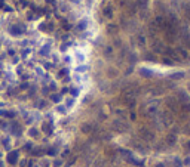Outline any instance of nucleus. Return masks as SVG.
Segmentation results:
<instances>
[{
  "mask_svg": "<svg viewBox=\"0 0 190 167\" xmlns=\"http://www.w3.org/2000/svg\"><path fill=\"white\" fill-rule=\"evenodd\" d=\"M114 45H116V46H121V45H122L121 39H116V40H114Z\"/></svg>",
  "mask_w": 190,
  "mask_h": 167,
  "instance_id": "29",
  "label": "nucleus"
},
{
  "mask_svg": "<svg viewBox=\"0 0 190 167\" xmlns=\"http://www.w3.org/2000/svg\"><path fill=\"white\" fill-rule=\"evenodd\" d=\"M175 139H177V138H175V135H169V136H168V138H166V142H168V145H171V147H172L174 144H175Z\"/></svg>",
  "mask_w": 190,
  "mask_h": 167,
  "instance_id": "13",
  "label": "nucleus"
},
{
  "mask_svg": "<svg viewBox=\"0 0 190 167\" xmlns=\"http://www.w3.org/2000/svg\"><path fill=\"white\" fill-rule=\"evenodd\" d=\"M85 27H86V22H80L79 24V30H85Z\"/></svg>",
  "mask_w": 190,
  "mask_h": 167,
  "instance_id": "26",
  "label": "nucleus"
},
{
  "mask_svg": "<svg viewBox=\"0 0 190 167\" xmlns=\"http://www.w3.org/2000/svg\"><path fill=\"white\" fill-rule=\"evenodd\" d=\"M135 59H137V56H135V55H129V61L135 62Z\"/></svg>",
  "mask_w": 190,
  "mask_h": 167,
  "instance_id": "28",
  "label": "nucleus"
},
{
  "mask_svg": "<svg viewBox=\"0 0 190 167\" xmlns=\"http://www.w3.org/2000/svg\"><path fill=\"white\" fill-rule=\"evenodd\" d=\"M104 15H105L107 18H113V9H111V6L104 8Z\"/></svg>",
  "mask_w": 190,
  "mask_h": 167,
  "instance_id": "12",
  "label": "nucleus"
},
{
  "mask_svg": "<svg viewBox=\"0 0 190 167\" xmlns=\"http://www.w3.org/2000/svg\"><path fill=\"white\" fill-rule=\"evenodd\" d=\"M108 76H110V77H114V76H116V70H108Z\"/></svg>",
  "mask_w": 190,
  "mask_h": 167,
  "instance_id": "24",
  "label": "nucleus"
},
{
  "mask_svg": "<svg viewBox=\"0 0 190 167\" xmlns=\"http://www.w3.org/2000/svg\"><path fill=\"white\" fill-rule=\"evenodd\" d=\"M104 55L110 58V56L113 55V49H111V48H105V50H104Z\"/></svg>",
  "mask_w": 190,
  "mask_h": 167,
  "instance_id": "18",
  "label": "nucleus"
},
{
  "mask_svg": "<svg viewBox=\"0 0 190 167\" xmlns=\"http://www.w3.org/2000/svg\"><path fill=\"white\" fill-rule=\"evenodd\" d=\"M113 129L118 130V132H126L128 130V124L123 123L122 120H116V121H113Z\"/></svg>",
  "mask_w": 190,
  "mask_h": 167,
  "instance_id": "2",
  "label": "nucleus"
},
{
  "mask_svg": "<svg viewBox=\"0 0 190 167\" xmlns=\"http://www.w3.org/2000/svg\"><path fill=\"white\" fill-rule=\"evenodd\" d=\"M181 110H183V111H184V113H189V111H190V105H189V104H184V105H183V108H181Z\"/></svg>",
  "mask_w": 190,
  "mask_h": 167,
  "instance_id": "20",
  "label": "nucleus"
},
{
  "mask_svg": "<svg viewBox=\"0 0 190 167\" xmlns=\"http://www.w3.org/2000/svg\"><path fill=\"white\" fill-rule=\"evenodd\" d=\"M184 74L183 73H175V74H172V79H181Z\"/></svg>",
  "mask_w": 190,
  "mask_h": 167,
  "instance_id": "21",
  "label": "nucleus"
},
{
  "mask_svg": "<svg viewBox=\"0 0 190 167\" xmlns=\"http://www.w3.org/2000/svg\"><path fill=\"white\" fill-rule=\"evenodd\" d=\"M146 113H147L149 116H153V114H156V107H149Z\"/></svg>",
  "mask_w": 190,
  "mask_h": 167,
  "instance_id": "15",
  "label": "nucleus"
},
{
  "mask_svg": "<svg viewBox=\"0 0 190 167\" xmlns=\"http://www.w3.org/2000/svg\"><path fill=\"white\" fill-rule=\"evenodd\" d=\"M153 50L155 52H157V53H163L165 52V46H163V43H160L159 40H156V42H153Z\"/></svg>",
  "mask_w": 190,
  "mask_h": 167,
  "instance_id": "5",
  "label": "nucleus"
},
{
  "mask_svg": "<svg viewBox=\"0 0 190 167\" xmlns=\"http://www.w3.org/2000/svg\"><path fill=\"white\" fill-rule=\"evenodd\" d=\"M140 17H141V19H146V18L149 17V12H147V9H143V11L140 12Z\"/></svg>",
  "mask_w": 190,
  "mask_h": 167,
  "instance_id": "17",
  "label": "nucleus"
},
{
  "mask_svg": "<svg viewBox=\"0 0 190 167\" xmlns=\"http://www.w3.org/2000/svg\"><path fill=\"white\" fill-rule=\"evenodd\" d=\"M17 157H18L17 152H12V154L9 155V163H15V161H17Z\"/></svg>",
  "mask_w": 190,
  "mask_h": 167,
  "instance_id": "14",
  "label": "nucleus"
},
{
  "mask_svg": "<svg viewBox=\"0 0 190 167\" xmlns=\"http://www.w3.org/2000/svg\"><path fill=\"white\" fill-rule=\"evenodd\" d=\"M160 117H162V121H163V124H165V126H171V124H172L174 118H172V116H171V113H169V111H163Z\"/></svg>",
  "mask_w": 190,
  "mask_h": 167,
  "instance_id": "3",
  "label": "nucleus"
},
{
  "mask_svg": "<svg viewBox=\"0 0 190 167\" xmlns=\"http://www.w3.org/2000/svg\"><path fill=\"white\" fill-rule=\"evenodd\" d=\"M138 6L140 8H143V9H146V6H147V0H138Z\"/></svg>",
  "mask_w": 190,
  "mask_h": 167,
  "instance_id": "19",
  "label": "nucleus"
},
{
  "mask_svg": "<svg viewBox=\"0 0 190 167\" xmlns=\"http://www.w3.org/2000/svg\"><path fill=\"white\" fill-rule=\"evenodd\" d=\"M190 98H189V95L186 93V92H183V90H180L178 93H177V102L180 101V102H183V104H186L187 101H189Z\"/></svg>",
  "mask_w": 190,
  "mask_h": 167,
  "instance_id": "6",
  "label": "nucleus"
},
{
  "mask_svg": "<svg viewBox=\"0 0 190 167\" xmlns=\"http://www.w3.org/2000/svg\"><path fill=\"white\" fill-rule=\"evenodd\" d=\"M175 53L180 56V59L183 58V59H186L187 56H189V53H187V50L183 49V48H178V49H175Z\"/></svg>",
  "mask_w": 190,
  "mask_h": 167,
  "instance_id": "8",
  "label": "nucleus"
},
{
  "mask_svg": "<svg viewBox=\"0 0 190 167\" xmlns=\"http://www.w3.org/2000/svg\"><path fill=\"white\" fill-rule=\"evenodd\" d=\"M141 74H144V77H150V71L149 70H141Z\"/></svg>",
  "mask_w": 190,
  "mask_h": 167,
  "instance_id": "22",
  "label": "nucleus"
},
{
  "mask_svg": "<svg viewBox=\"0 0 190 167\" xmlns=\"http://www.w3.org/2000/svg\"><path fill=\"white\" fill-rule=\"evenodd\" d=\"M146 59H149V61H155L156 58H155V56H153V55H150V53H147V55H146Z\"/></svg>",
  "mask_w": 190,
  "mask_h": 167,
  "instance_id": "23",
  "label": "nucleus"
},
{
  "mask_svg": "<svg viewBox=\"0 0 190 167\" xmlns=\"http://www.w3.org/2000/svg\"><path fill=\"white\" fill-rule=\"evenodd\" d=\"M73 2H79V0H73Z\"/></svg>",
  "mask_w": 190,
  "mask_h": 167,
  "instance_id": "30",
  "label": "nucleus"
},
{
  "mask_svg": "<svg viewBox=\"0 0 190 167\" xmlns=\"http://www.w3.org/2000/svg\"><path fill=\"white\" fill-rule=\"evenodd\" d=\"M140 136H141V139H144V141H147V142H152L153 139H155V133L153 132H150L149 129H140Z\"/></svg>",
  "mask_w": 190,
  "mask_h": 167,
  "instance_id": "1",
  "label": "nucleus"
},
{
  "mask_svg": "<svg viewBox=\"0 0 190 167\" xmlns=\"http://www.w3.org/2000/svg\"><path fill=\"white\" fill-rule=\"evenodd\" d=\"M153 22H155L156 25H157V28H163V27H165V22H166V21H165V18H163V17H156Z\"/></svg>",
  "mask_w": 190,
  "mask_h": 167,
  "instance_id": "7",
  "label": "nucleus"
},
{
  "mask_svg": "<svg viewBox=\"0 0 190 167\" xmlns=\"http://www.w3.org/2000/svg\"><path fill=\"white\" fill-rule=\"evenodd\" d=\"M183 12H184L186 18L190 19V2H187V3H184V5H183Z\"/></svg>",
  "mask_w": 190,
  "mask_h": 167,
  "instance_id": "10",
  "label": "nucleus"
},
{
  "mask_svg": "<svg viewBox=\"0 0 190 167\" xmlns=\"http://www.w3.org/2000/svg\"><path fill=\"white\" fill-rule=\"evenodd\" d=\"M157 25H156L155 22H150V25H149V31H150V36H155L156 33H157Z\"/></svg>",
  "mask_w": 190,
  "mask_h": 167,
  "instance_id": "11",
  "label": "nucleus"
},
{
  "mask_svg": "<svg viewBox=\"0 0 190 167\" xmlns=\"http://www.w3.org/2000/svg\"><path fill=\"white\" fill-rule=\"evenodd\" d=\"M189 39H190V37H189Z\"/></svg>",
  "mask_w": 190,
  "mask_h": 167,
  "instance_id": "31",
  "label": "nucleus"
},
{
  "mask_svg": "<svg viewBox=\"0 0 190 167\" xmlns=\"http://www.w3.org/2000/svg\"><path fill=\"white\" fill-rule=\"evenodd\" d=\"M163 62H165L166 65H172V61H171V59H166V58H165V59H163Z\"/></svg>",
  "mask_w": 190,
  "mask_h": 167,
  "instance_id": "27",
  "label": "nucleus"
},
{
  "mask_svg": "<svg viewBox=\"0 0 190 167\" xmlns=\"http://www.w3.org/2000/svg\"><path fill=\"white\" fill-rule=\"evenodd\" d=\"M138 43H140V45H144V43H146V40H144V37H143V36H138Z\"/></svg>",
  "mask_w": 190,
  "mask_h": 167,
  "instance_id": "25",
  "label": "nucleus"
},
{
  "mask_svg": "<svg viewBox=\"0 0 190 167\" xmlns=\"http://www.w3.org/2000/svg\"><path fill=\"white\" fill-rule=\"evenodd\" d=\"M118 31H119V25H116V24H110L107 27V33L108 34H116Z\"/></svg>",
  "mask_w": 190,
  "mask_h": 167,
  "instance_id": "9",
  "label": "nucleus"
},
{
  "mask_svg": "<svg viewBox=\"0 0 190 167\" xmlns=\"http://www.w3.org/2000/svg\"><path fill=\"white\" fill-rule=\"evenodd\" d=\"M166 107H168L171 111H177V110H178L177 99H174V98H166Z\"/></svg>",
  "mask_w": 190,
  "mask_h": 167,
  "instance_id": "4",
  "label": "nucleus"
},
{
  "mask_svg": "<svg viewBox=\"0 0 190 167\" xmlns=\"http://www.w3.org/2000/svg\"><path fill=\"white\" fill-rule=\"evenodd\" d=\"M82 130H83L85 133H89V132L92 130V126H91V124H85V126H82Z\"/></svg>",
  "mask_w": 190,
  "mask_h": 167,
  "instance_id": "16",
  "label": "nucleus"
}]
</instances>
